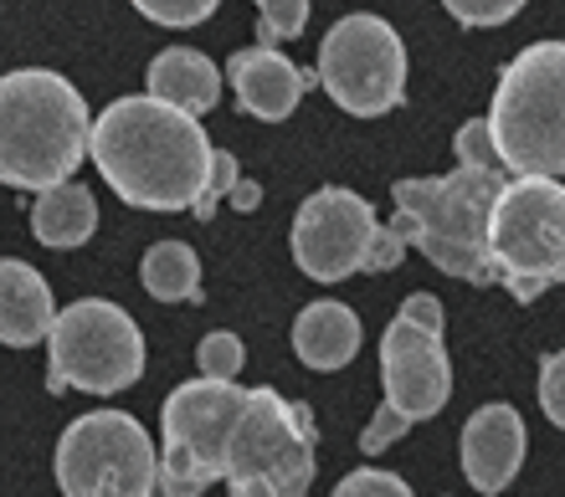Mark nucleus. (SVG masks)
I'll return each instance as SVG.
<instances>
[{
    "mask_svg": "<svg viewBox=\"0 0 565 497\" xmlns=\"http://www.w3.org/2000/svg\"><path fill=\"white\" fill-rule=\"evenodd\" d=\"M88 160L124 205L191 210L206 191L211 139L195 114L160 98H119L93 118Z\"/></svg>",
    "mask_w": 565,
    "mask_h": 497,
    "instance_id": "nucleus-1",
    "label": "nucleus"
},
{
    "mask_svg": "<svg viewBox=\"0 0 565 497\" xmlns=\"http://www.w3.org/2000/svg\"><path fill=\"white\" fill-rule=\"evenodd\" d=\"M93 114L62 73L21 67L0 77V185L52 191L88 160Z\"/></svg>",
    "mask_w": 565,
    "mask_h": 497,
    "instance_id": "nucleus-2",
    "label": "nucleus"
},
{
    "mask_svg": "<svg viewBox=\"0 0 565 497\" xmlns=\"http://www.w3.org/2000/svg\"><path fill=\"white\" fill-rule=\"evenodd\" d=\"M499 191H504V175L499 170H473V164H458L452 175L431 180H396L391 231L402 236L406 247H417L437 272L489 288V216Z\"/></svg>",
    "mask_w": 565,
    "mask_h": 497,
    "instance_id": "nucleus-3",
    "label": "nucleus"
},
{
    "mask_svg": "<svg viewBox=\"0 0 565 497\" xmlns=\"http://www.w3.org/2000/svg\"><path fill=\"white\" fill-rule=\"evenodd\" d=\"M489 133L514 175H565V42H530L504 67Z\"/></svg>",
    "mask_w": 565,
    "mask_h": 497,
    "instance_id": "nucleus-4",
    "label": "nucleus"
},
{
    "mask_svg": "<svg viewBox=\"0 0 565 497\" xmlns=\"http://www.w3.org/2000/svg\"><path fill=\"white\" fill-rule=\"evenodd\" d=\"M319 472L313 456V415L282 400L273 385H257L242 400L222 462L232 497H303Z\"/></svg>",
    "mask_w": 565,
    "mask_h": 497,
    "instance_id": "nucleus-5",
    "label": "nucleus"
},
{
    "mask_svg": "<svg viewBox=\"0 0 565 497\" xmlns=\"http://www.w3.org/2000/svg\"><path fill=\"white\" fill-rule=\"evenodd\" d=\"M493 282H504L514 303H535L565 282V185L551 175L504 180L489 216Z\"/></svg>",
    "mask_w": 565,
    "mask_h": 497,
    "instance_id": "nucleus-6",
    "label": "nucleus"
},
{
    "mask_svg": "<svg viewBox=\"0 0 565 497\" xmlns=\"http://www.w3.org/2000/svg\"><path fill=\"white\" fill-rule=\"evenodd\" d=\"M145 375V334L108 298L62 307L46 328V385L83 396H119Z\"/></svg>",
    "mask_w": 565,
    "mask_h": 497,
    "instance_id": "nucleus-7",
    "label": "nucleus"
},
{
    "mask_svg": "<svg viewBox=\"0 0 565 497\" xmlns=\"http://www.w3.org/2000/svg\"><path fill=\"white\" fill-rule=\"evenodd\" d=\"M160 452L124 410H88L57 441L52 472L62 497H149Z\"/></svg>",
    "mask_w": 565,
    "mask_h": 497,
    "instance_id": "nucleus-8",
    "label": "nucleus"
},
{
    "mask_svg": "<svg viewBox=\"0 0 565 497\" xmlns=\"http://www.w3.org/2000/svg\"><path fill=\"white\" fill-rule=\"evenodd\" d=\"M381 380H386V400L375 410V421L360 431V452L365 456H381L417 421H431L447 406L452 359L443 349V334H431V328L396 313L386 323V334H381Z\"/></svg>",
    "mask_w": 565,
    "mask_h": 497,
    "instance_id": "nucleus-9",
    "label": "nucleus"
},
{
    "mask_svg": "<svg viewBox=\"0 0 565 497\" xmlns=\"http://www.w3.org/2000/svg\"><path fill=\"white\" fill-rule=\"evenodd\" d=\"M313 83L340 102V114L355 118H381L391 108H402L406 98V46L391 21L381 15H344L329 26L319 42V67Z\"/></svg>",
    "mask_w": 565,
    "mask_h": 497,
    "instance_id": "nucleus-10",
    "label": "nucleus"
},
{
    "mask_svg": "<svg viewBox=\"0 0 565 497\" xmlns=\"http://www.w3.org/2000/svg\"><path fill=\"white\" fill-rule=\"evenodd\" d=\"M375 210L365 195L324 185L298 205L294 216V262L313 282H344L365 272V251L375 236Z\"/></svg>",
    "mask_w": 565,
    "mask_h": 497,
    "instance_id": "nucleus-11",
    "label": "nucleus"
},
{
    "mask_svg": "<svg viewBox=\"0 0 565 497\" xmlns=\"http://www.w3.org/2000/svg\"><path fill=\"white\" fill-rule=\"evenodd\" d=\"M242 400H247V390L237 380H211V375L170 390V400L160 410L164 446H180L206 472H216V483H222L226 441H232V425L242 415Z\"/></svg>",
    "mask_w": 565,
    "mask_h": 497,
    "instance_id": "nucleus-12",
    "label": "nucleus"
},
{
    "mask_svg": "<svg viewBox=\"0 0 565 497\" xmlns=\"http://www.w3.org/2000/svg\"><path fill=\"white\" fill-rule=\"evenodd\" d=\"M524 467V421L514 406H483L462 425V477L478 493H499Z\"/></svg>",
    "mask_w": 565,
    "mask_h": 497,
    "instance_id": "nucleus-13",
    "label": "nucleus"
},
{
    "mask_svg": "<svg viewBox=\"0 0 565 497\" xmlns=\"http://www.w3.org/2000/svg\"><path fill=\"white\" fill-rule=\"evenodd\" d=\"M226 77H232L242 108L253 118H263V123H282L298 108L303 88H309L303 67H294L278 46H247V52H237V57L226 62Z\"/></svg>",
    "mask_w": 565,
    "mask_h": 497,
    "instance_id": "nucleus-14",
    "label": "nucleus"
},
{
    "mask_svg": "<svg viewBox=\"0 0 565 497\" xmlns=\"http://www.w3.org/2000/svg\"><path fill=\"white\" fill-rule=\"evenodd\" d=\"M52 318H57V307H52V288L42 272L15 257H0V344L31 349L46 338Z\"/></svg>",
    "mask_w": 565,
    "mask_h": 497,
    "instance_id": "nucleus-15",
    "label": "nucleus"
},
{
    "mask_svg": "<svg viewBox=\"0 0 565 497\" xmlns=\"http://www.w3.org/2000/svg\"><path fill=\"white\" fill-rule=\"evenodd\" d=\"M149 98L170 102L180 114H211L222 98V73L206 52L195 46H164L160 57L149 62Z\"/></svg>",
    "mask_w": 565,
    "mask_h": 497,
    "instance_id": "nucleus-16",
    "label": "nucleus"
},
{
    "mask_svg": "<svg viewBox=\"0 0 565 497\" xmlns=\"http://www.w3.org/2000/svg\"><path fill=\"white\" fill-rule=\"evenodd\" d=\"M294 349L309 369L334 375V369H344L360 354V318L344 303L319 298V303H309L294 318Z\"/></svg>",
    "mask_w": 565,
    "mask_h": 497,
    "instance_id": "nucleus-17",
    "label": "nucleus"
},
{
    "mask_svg": "<svg viewBox=\"0 0 565 497\" xmlns=\"http://www.w3.org/2000/svg\"><path fill=\"white\" fill-rule=\"evenodd\" d=\"M31 231H36L42 247H57V251L83 247V241L98 231V201H93L88 185L62 180V185L36 195V205H31Z\"/></svg>",
    "mask_w": 565,
    "mask_h": 497,
    "instance_id": "nucleus-18",
    "label": "nucleus"
},
{
    "mask_svg": "<svg viewBox=\"0 0 565 497\" xmlns=\"http://www.w3.org/2000/svg\"><path fill=\"white\" fill-rule=\"evenodd\" d=\"M145 293L154 303H195L201 298V257L185 241H154L139 262Z\"/></svg>",
    "mask_w": 565,
    "mask_h": 497,
    "instance_id": "nucleus-19",
    "label": "nucleus"
},
{
    "mask_svg": "<svg viewBox=\"0 0 565 497\" xmlns=\"http://www.w3.org/2000/svg\"><path fill=\"white\" fill-rule=\"evenodd\" d=\"M216 483V472H206L195 456H185L180 446H164L160 452V467H154V487L164 497H201L206 487Z\"/></svg>",
    "mask_w": 565,
    "mask_h": 497,
    "instance_id": "nucleus-20",
    "label": "nucleus"
},
{
    "mask_svg": "<svg viewBox=\"0 0 565 497\" xmlns=\"http://www.w3.org/2000/svg\"><path fill=\"white\" fill-rule=\"evenodd\" d=\"M129 6H135L145 21H154V26L185 31V26H201V21H211L222 0H129Z\"/></svg>",
    "mask_w": 565,
    "mask_h": 497,
    "instance_id": "nucleus-21",
    "label": "nucleus"
},
{
    "mask_svg": "<svg viewBox=\"0 0 565 497\" xmlns=\"http://www.w3.org/2000/svg\"><path fill=\"white\" fill-rule=\"evenodd\" d=\"M195 365H201V375H211V380H237L242 365H247V349H242L237 334H206L201 349H195Z\"/></svg>",
    "mask_w": 565,
    "mask_h": 497,
    "instance_id": "nucleus-22",
    "label": "nucleus"
},
{
    "mask_svg": "<svg viewBox=\"0 0 565 497\" xmlns=\"http://www.w3.org/2000/svg\"><path fill=\"white\" fill-rule=\"evenodd\" d=\"M452 154H458V164H473V170H499V175H504V160H499V149H493L489 118L462 123V129L452 133Z\"/></svg>",
    "mask_w": 565,
    "mask_h": 497,
    "instance_id": "nucleus-23",
    "label": "nucleus"
},
{
    "mask_svg": "<svg viewBox=\"0 0 565 497\" xmlns=\"http://www.w3.org/2000/svg\"><path fill=\"white\" fill-rule=\"evenodd\" d=\"M257 15L268 42H294L309 26V0H257Z\"/></svg>",
    "mask_w": 565,
    "mask_h": 497,
    "instance_id": "nucleus-24",
    "label": "nucleus"
},
{
    "mask_svg": "<svg viewBox=\"0 0 565 497\" xmlns=\"http://www.w3.org/2000/svg\"><path fill=\"white\" fill-rule=\"evenodd\" d=\"M329 497H412V487H406V477H396V472L360 467V472H350V477H340V487Z\"/></svg>",
    "mask_w": 565,
    "mask_h": 497,
    "instance_id": "nucleus-25",
    "label": "nucleus"
},
{
    "mask_svg": "<svg viewBox=\"0 0 565 497\" xmlns=\"http://www.w3.org/2000/svg\"><path fill=\"white\" fill-rule=\"evenodd\" d=\"M443 6L462 26H504L524 11V0H443Z\"/></svg>",
    "mask_w": 565,
    "mask_h": 497,
    "instance_id": "nucleus-26",
    "label": "nucleus"
},
{
    "mask_svg": "<svg viewBox=\"0 0 565 497\" xmlns=\"http://www.w3.org/2000/svg\"><path fill=\"white\" fill-rule=\"evenodd\" d=\"M237 185V160L226 154V149H211V170H206V191H201V201L191 205L201 220H211V210H216V201H222L226 191Z\"/></svg>",
    "mask_w": 565,
    "mask_h": 497,
    "instance_id": "nucleus-27",
    "label": "nucleus"
},
{
    "mask_svg": "<svg viewBox=\"0 0 565 497\" xmlns=\"http://www.w3.org/2000/svg\"><path fill=\"white\" fill-rule=\"evenodd\" d=\"M540 410H545V421L565 431V349L540 365Z\"/></svg>",
    "mask_w": 565,
    "mask_h": 497,
    "instance_id": "nucleus-28",
    "label": "nucleus"
},
{
    "mask_svg": "<svg viewBox=\"0 0 565 497\" xmlns=\"http://www.w3.org/2000/svg\"><path fill=\"white\" fill-rule=\"evenodd\" d=\"M406 257V241L391 226H375L371 236V251H365V272H391V267Z\"/></svg>",
    "mask_w": 565,
    "mask_h": 497,
    "instance_id": "nucleus-29",
    "label": "nucleus"
},
{
    "mask_svg": "<svg viewBox=\"0 0 565 497\" xmlns=\"http://www.w3.org/2000/svg\"><path fill=\"white\" fill-rule=\"evenodd\" d=\"M402 318H412V323H422V328H431V334H443V303L431 293H412L402 303Z\"/></svg>",
    "mask_w": 565,
    "mask_h": 497,
    "instance_id": "nucleus-30",
    "label": "nucleus"
},
{
    "mask_svg": "<svg viewBox=\"0 0 565 497\" xmlns=\"http://www.w3.org/2000/svg\"><path fill=\"white\" fill-rule=\"evenodd\" d=\"M226 195H232V205H237V210H253V205L263 201V191H257V185H247V180H237Z\"/></svg>",
    "mask_w": 565,
    "mask_h": 497,
    "instance_id": "nucleus-31",
    "label": "nucleus"
},
{
    "mask_svg": "<svg viewBox=\"0 0 565 497\" xmlns=\"http://www.w3.org/2000/svg\"><path fill=\"white\" fill-rule=\"evenodd\" d=\"M149 497H164V493H160V487H154V493H149Z\"/></svg>",
    "mask_w": 565,
    "mask_h": 497,
    "instance_id": "nucleus-32",
    "label": "nucleus"
}]
</instances>
